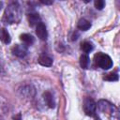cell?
Returning a JSON list of instances; mask_svg holds the SVG:
<instances>
[{
	"instance_id": "cell-1",
	"label": "cell",
	"mask_w": 120,
	"mask_h": 120,
	"mask_svg": "<svg viewBox=\"0 0 120 120\" xmlns=\"http://www.w3.org/2000/svg\"><path fill=\"white\" fill-rule=\"evenodd\" d=\"M22 16V8L18 2H11L6 8L3 21L6 23L11 24L18 22L21 20Z\"/></svg>"
},
{
	"instance_id": "cell-2",
	"label": "cell",
	"mask_w": 120,
	"mask_h": 120,
	"mask_svg": "<svg viewBox=\"0 0 120 120\" xmlns=\"http://www.w3.org/2000/svg\"><path fill=\"white\" fill-rule=\"evenodd\" d=\"M95 62L102 69H109L113 65L112 58L104 52H98L95 55Z\"/></svg>"
},
{
	"instance_id": "cell-3",
	"label": "cell",
	"mask_w": 120,
	"mask_h": 120,
	"mask_svg": "<svg viewBox=\"0 0 120 120\" xmlns=\"http://www.w3.org/2000/svg\"><path fill=\"white\" fill-rule=\"evenodd\" d=\"M96 109H97L96 102L92 98H86L83 101V111L85 114L88 116H94L96 114Z\"/></svg>"
},
{
	"instance_id": "cell-4",
	"label": "cell",
	"mask_w": 120,
	"mask_h": 120,
	"mask_svg": "<svg viewBox=\"0 0 120 120\" xmlns=\"http://www.w3.org/2000/svg\"><path fill=\"white\" fill-rule=\"evenodd\" d=\"M36 34L38 36V38L41 40H46L48 38V33H47V29L46 26L43 22H39L37 25V29H36Z\"/></svg>"
},
{
	"instance_id": "cell-5",
	"label": "cell",
	"mask_w": 120,
	"mask_h": 120,
	"mask_svg": "<svg viewBox=\"0 0 120 120\" xmlns=\"http://www.w3.org/2000/svg\"><path fill=\"white\" fill-rule=\"evenodd\" d=\"M98 109L103 112H109V113H112L113 110L115 109L114 106L112 104H111L110 102L106 101V100H99L98 103Z\"/></svg>"
},
{
	"instance_id": "cell-6",
	"label": "cell",
	"mask_w": 120,
	"mask_h": 120,
	"mask_svg": "<svg viewBox=\"0 0 120 120\" xmlns=\"http://www.w3.org/2000/svg\"><path fill=\"white\" fill-rule=\"evenodd\" d=\"M12 52H13L14 55H16V56H18L20 58H22L27 54V47L25 45L17 44L15 47H13Z\"/></svg>"
},
{
	"instance_id": "cell-7",
	"label": "cell",
	"mask_w": 120,
	"mask_h": 120,
	"mask_svg": "<svg viewBox=\"0 0 120 120\" xmlns=\"http://www.w3.org/2000/svg\"><path fill=\"white\" fill-rule=\"evenodd\" d=\"M27 18H28L29 24H30L31 26H33V25H35V24L38 25V24L40 22V17H39V15H38V13H36V12H31V13H29L28 16H27Z\"/></svg>"
},
{
	"instance_id": "cell-8",
	"label": "cell",
	"mask_w": 120,
	"mask_h": 120,
	"mask_svg": "<svg viewBox=\"0 0 120 120\" xmlns=\"http://www.w3.org/2000/svg\"><path fill=\"white\" fill-rule=\"evenodd\" d=\"M38 63L44 67H51L52 65V59L46 54H42L38 57Z\"/></svg>"
},
{
	"instance_id": "cell-9",
	"label": "cell",
	"mask_w": 120,
	"mask_h": 120,
	"mask_svg": "<svg viewBox=\"0 0 120 120\" xmlns=\"http://www.w3.org/2000/svg\"><path fill=\"white\" fill-rule=\"evenodd\" d=\"M43 98H44V101L45 103L50 107V108H54L55 107V103H54V100H53V97L52 95L50 93V92H45L43 94Z\"/></svg>"
},
{
	"instance_id": "cell-10",
	"label": "cell",
	"mask_w": 120,
	"mask_h": 120,
	"mask_svg": "<svg viewBox=\"0 0 120 120\" xmlns=\"http://www.w3.org/2000/svg\"><path fill=\"white\" fill-rule=\"evenodd\" d=\"M0 40L3 41L5 44H8L11 41L10 35L5 28H0Z\"/></svg>"
},
{
	"instance_id": "cell-11",
	"label": "cell",
	"mask_w": 120,
	"mask_h": 120,
	"mask_svg": "<svg viewBox=\"0 0 120 120\" xmlns=\"http://www.w3.org/2000/svg\"><path fill=\"white\" fill-rule=\"evenodd\" d=\"M77 27L80 30L86 31V30H88L91 27V22L89 21L85 20V19H81V20H79V22L77 23Z\"/></svg>"
},
{
	"instance_id": "cell-12",
	"label": "cell",
	"mask_w": 120,
	"mask_h": 120,
	"mask_svg": "<svg viewBox=\"0 0 120 120\" xmlns=\"http://www.w3.org/2000/svg\"><path fill=\"white\" fill-rule=\"evenodd\" d=\"M20 38L25 45H32L34 43V41H35L34 37L32 35H30V34H22L20 36Z\"/></svg>"
},
{
	"instance_id": "cell-13",
	"label": "cell",
	"mask_w": 120,
	"mask_h": 120,
	"mask_svg": "<svg viewBox=\"0 0 120 120\" xmlns=\"http://www.w3.org/2000/svg\"><path fill=\"white\" fill-rule=\"evenodd\" d=\"M89 63H90V59H89V56H88L87 54H82V55H81V57H80V66H81L83 69L88 68Z\"/></svg>"
},
{
	"instance_id": "cell-14",
	"label": "cell",
	"mask_w": 120,
	"mask_h": 120,
	"mask_svg": "<svg viewBox=\"0 0 120 120\" xmlns=\"http://www.w3.org/2000/svg\"><path fill=\"white\" fill-rule=\"evenodd\" d=\"M81 49L85 52V54H87V53H89L90 52L93 51L94 47H93V44H92L91 42H89V41H84V42H82V43L81 44Z\"/></svg>"
},
{
	"instance_id": "cell-15",
	"label": "cell",
	"mask_w": 120,
	"mask_h": 120,
	"mask_svg": "<svg viewBox=\"0 0 120 120\" xmlns=\"http://www.w3.org/2000/svg\"><path fill=\"white\" fill-rule=\"evenodd\" d=\"M103 79L105 81H109V82H115V81H118V75L117 73H109V74H106Z\"/></svg>"
},
{
	"instance_id": "cell-16",
	"label": "cell",
	"mask_w": 120,
	"mask_h": 120,
	"mask_svg": "<svg viewBox=\"0 0 120 120\" xmlns=\"http://www.w3.org/2000/svg\"><path fill=\"white\" fill-rule=\"evenodd\" d=\"M94 4H95V8L98 10H101L105 6V2L103 0H96Z\"/></svg>"
},
{
	"instance_id": "cell-17",
	"label": "cell",
	"mask_w": 120,
	"mask_h": 120,
	"mask_svg": "<svg viewBox=\"0 0 120 120\" xmlns=\"http://www.w3.org/2000/svg\"><path fill=\"white\" fill-rule=\"evenodd\" d=\"M42 4H44V5H51V4H52V1H40Z\"/></svg>"
},
{
	"instance_id": "cell-18",
	"label": "cell",
	"mask_w": 120,
	"mask_h": 120,
	"mask_svg": "<svg viewBox=\"0 0 120 120\" xmlns=\"http://www.w3.org/2000/svg\"><path fill=\"white\" fill-rule=\"evenodd\" d=\"M2 7H3V2H0V10H1Z\"/></svg>"
}]
</instances>
